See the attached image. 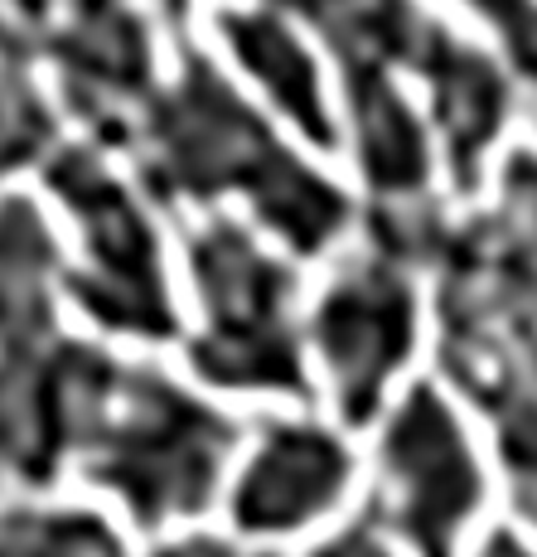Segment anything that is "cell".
Segmentation results:
<instances>
[{
  "instance_id": "cell-9",
  "label": "cell",
  "mask_w": 537,
  "mask_h": 557,
  "mask_svg": "<svg viewBox=\"0 0 537 557\" xmlns=\"http://www.w3.org/2000/svg\"><path fill=\"white\" fill-rule=\"evenodd\" d=\"M155 557H272V553H242L218 539H185V543H175V548H160Z\"/></svg>"
},
{
  "instance_id": "cell-7",
  "label": "cell",
  "mask_w": 537,
  "mask_h": 557,
  "mask_svg": "<svg viewBox=\"0 0 537 557\" xmlns=\"http://www.w3.org/2000/svg\"><path fill=\"white\" fill-rule=\"evenodd\" d=\"M0 557H126L116 533L92 513H10Z\"/></svg>"
},
{
  "instance_id": "cell-6",
  "label": "cell",
  "mask_w": 537,
  "mask_h": 557,
  "mask_svg": "<svg viewBox=\"0 0 537 557\" xmlns=\"http://www.w3.org/2000/svg\"><path fill=\"white\" fill-rule=\"evenodd\" d=\"M233 45L242 49V59L252 63V73H262L272 83V92L286 102V112H300V122L315 136H325V116H320V92H315V73H310L305 53H300L291 39H286L282 25L257 15H233L228 20Z\"/></svg>"
},
{
  "instance_id": "cell-2",
  "label": "cell",
  "mask_w": 537,
  "mask_h": 557,
  "mask_svg": "<svg viewBox=\"0 0 537 557\" xmlns=\"http://www.w3.org/2000/svg\"><path fill=\"white\" fill-rule=\"evenodd\" d=\"M195 272L209 292L213 335L199 345V363L218 383H272L296 388L300 359L286 330V272L252 252L233 223H218L195 243Z\"/></svg>"
},
{
  "instance_id": "cell-8",
  "label": "cell",
  "mask_w": 537,
  "mask_h": 557,
  "mask_svg": "<svg viewBox=\"0 0 537 557\" xmlns=\"http://www.w3.org/2000/svg\"><path fill=\"white\" fill-rule=\"evenodd\" d=\"M310 557H388V553H383L363 529H349V533H339V539H329L325 548H315Z\"/></svg>"
},
{
  "instance_id": "cell-4",
  "label": "cell",
  "mask_w": 537,
  "mask_h": 557,
  "mask_svg": "<svg viewBox=\"0 0 537 557\" xmlns=\"http://www.w3.org/2000/svg\"><path fill=\"white\" fill-rule=\"evenodd\" d=\"M349 480V456L315 426H272L238 480L233 519L247 533H291L320 519Z\"/></svg>"
},
{
  "instance_id": "cell-1",
  "label": "cell",
  "mask_w": 537,
  "mask_h": 557,
  "mask_svg": "<svg viewBox=\"0 0 537 557\" xmlns=\"http://www.w3.org/2000/svg\"><path fill=\"white\" fill-rule=\"evenodd\" d=\"M68 442L88 475L112 485L141 523L199 513L218 485L233 426L150 373H112L88 355L63 359Z\"/></svg>"
},
{
  "instance_id": "cell-5",
  "label": "cell",
  "mask_w": 537,
  "mask_h": 557,
  "mask_svg": "<svg viewBox=\"0 0 537 557\" xmlns=\"http://www.w3.org/2000/svg\"><path fill=\"white\" fill-rule=\"evenodd\" d=\"M325 359L339 379V403L349 422H363L378 403L383 373L402 355V296L383 276H349L320 310Z\"/></svg>"
},
{
  "instance_id": "cell-3",
  "label": "cell",
  "mask_w": 537,
  "mask_h": 557,
  "mask_svg": "<svg viewBox=\"0 0 537 557\" xmlns=\"http://www.w3.org/2000/svg\"><path fill=\"white\" fill-rule=\"evenodd\" d=\"M59 195L83 213V233L92 243L98 267H107V282L92 292V310L116 325L132 330H170L165 301H160V282H155V252L150 238L136 219V209L126 203V195L92 165L88 156H68L53 170Z\"/></svg>"
}]
</instances>
